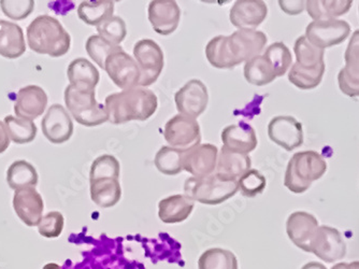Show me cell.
<instances>
[{"label": "cell", "mask_w": 359, "mask_h": 269, "mask_svg": "<svg viewBox=\"0 0 359 269\" xmlns=\"http://www.w3.org/2000/svg\"><path fill=\"white\" fill-rule=\"evenodd\" d=\"M346 66L342 68L346 74L359 77V29L355 30L344 54Z\"/></svg>", "instance_id": "obj_43"}, {"label": "cell", "mask_w": 359, "mask_h": 269, "mask_svg": "<svg viewBox=\"0 0 359 269\" xmlns=\"http://www.w3.org/2000/svg\"><path fill=\"white\" fill-rule=\"evenodd\" d=\"M65 103L79 124L95 127L109 122L106 107L97 102L95 90H80L69 84L65 90Z\"/></svg>", "instance_id": "obj_6"}, {"label": "cell", "mask_w": 359, "mask_h": 269, "mask_svg": "<svg viewBox=\"0 0 359 269\" xmlns=\"http://www.w3.org/2000/svg\"><path fill=\"white\" fill-rule=\"evenodd\" d=\"M294 51H295L296 64L299 65L302 68L314 70L325 65L324 50L313 46L306 39V36H302L296 40Z\"/></svg>", "instance_id": "obj_33"}, {"label": "cell", "mask_w": 359, "mask_h": 269, "mask_svg": "<svg viewBox=\"0 0 359 269\" xmlns=\"http://www.w3.org/2000/svg\"><path fill=\"white\" fill-rule=\"evenodd\" d=\"M4 123L9 133L10 140L16 145L32 143L37 136V126L34 121L20 119L14 115H7Z\"/></svg>", "instance_id": "obj_35"}, {"label": "cell", "mask_w": 359, "mask_h": 269, "mask_svg": "<svg viewBox=\"0 0 359 269\" xmlns=\"http://www.w3.org/2000/svg\"><path fill=\"white\" fill-rule=\"evenodd\" d=\"M351 34V26L344 20L313 21L306 28V38L316 48H332L342 44Z\"/></svg>", "instance_id": "obj_9"}, {"label": "cell", "mask_w": 359, "mask_h": 269, "mask_svg": "<svg viewBox=\"0 0 359 269\" xmlns=\"http://www.w3.org/2000/svg\"><path fill=\"white\" fill-rule=\"evenodd\" d=\"M187 152V151H181L170 145H163L155 155V167L163 175H179L184 171L183 162Z\"/></svg>", "instance_id": "obj_30"}, {"label": "cell", "mask_w": 359, "mask_h": 269, "mask_svg": "<svg viewBox=\"0 0 359 269\" xmlns=\"http://www.w3.org/2000/svg\"><path fill=\"white\" fill-rule=\"evenodd\" d=\"M221 140L226 149L243 155L253 152L258 145L255 129L245 123L226 126L222 131Z\"/></svg>", "instance_id": "obj_21"}, {"label": "cell", "mask_w": 359, "mask_h": 269, "mask_svg": "<svg viewBox=\"0 0 359 269\" xmlns=\"http://www.w3.org/2000/svg\"><path fill=\"white\" fill-rule=\"evenodd\" d=\"M43 269H60V265L54 264V263H50V264H46Z\"/></svg>", "instance_id": "obj_49"}, {"label": "cell", "mask_w": 359, "mask_h": 269, "mask_svg": "<svg viewBox=\"0 0 359 269\" xmlns=\"http://www.w3.org/2000/svg\"><path fill=\"white\" fill-rule=\"evenodd\" d=\"M48 95L38 86H27L21 88L16 96L14 112L16 117L34 121L46 111Z\"/></svg>", "instance_id": "obj_20"}, {"label": "cell", "mask_w": 359, "mask_h": 269, "mask_svg": "<svg viewBox=\"0 0 359 269\" xmlns=\"http://www.w3.org/2000/svg\"><path fill=\"white\" fill-rule=\"evenodd\" d=\"M133 52L141 72L139 86L148 88L158 80L164 70V52L152 39L139 40L135 44Z\"/></svg>", "instance_id": "obj_7"}, {"label": "cell", "mask_w": 359, "mask_h": 269, "mask_svg": "<svg viewBox=\"0 0 359 269\" xmlns=\"http://www.w3.org/2000/svg\"><path fill=\"white\" fill-rule=\"evenodd\" d=\"M42 133L50 143L62 145L72 138L74 126L72 115L62 105H52L41 122Z\"/></svg>", "instance_id": "obj_13"}, {"label": "cell", "mask_w": 359, "mask_h": 269, "mask_svg": "<svg viewBox=\"0 0 359 269\" xmlns=\"http://www.w3.org/2000/svg\"><path fill=\"white\" fill-rule=\"evenodd\" d=\"M109 122L114 125L132 121H147L158 108V98L153 91L147 88H128L107 96L104 102Z\"/></svg>", "instance_id": "obj_2"}, {"label": "cell", "mask_w": 359, "mask_h": 269, "mask_svg": "<svg viewBox=\"0 0 359 269\" xmlns=\"http://www.w3.org/2000/svg\"><path fill=\"white\" fill-rule=\"evenodd\" d=\"M65 218L60 211H51L42 216L38 232L46 238L60 237L64 230Z\"/></svg>", "instance_id": "obj_41"}, {"label": "cell", "mask_w": 359, "mask_h": 269, "mask_svg": "<svg viewBox=\"0 0 359 269\" xmlns=\"http://www.w3.org/2000/svg\"><path fill=\"white\" fill-rule=\"evenodd\" d=\"M327 171V163L316 151H302L292 155L286 168L284 185L290 192L302 194Z\"/></svg>", "instance_id": "obj_4"}, {"label": "cell", "mask_w": 359, "mask_h": 269, "mask_svg": "<svg viewBox=\"0 0 359 269\" xmlns=\"http://www.w3.org/2000/svg\"><path fill=\"white\" fill-rule=\"evenodd\" d=\"M251 167L252 159L249 155L235 152L223 147L219 152L215 173L228 179L238 180Z\"/></svg>", "instance_id": "obj_25"}, {"label": "cell", "mask_w": 359, "mask_h": 269, "mask_svg": "<svg viewBox=\"0 0 359 269\" xmlns=\"http://www.w3.org/2000/svg\"><path fill=\"white\" fill-rule=\"evenodd\" d=\"M267 187V179L257 169H250L238 179V189L244 197L254 198L263 193Z\"/></svg>", "instance_id": "obj_40"}, {"label": "cell", "mask_w": 359, "mask_h": 269, "mask_svg": "<svg viewBox=\"0 0 359 269\" xmlns=\"http://www.w3.org/2000/svg\"><path fill=\"white\" fill-rule=\"evenodd\" d=\"M318 218L306 211L292 212L286 221V232L292 244L304 252H311V244L318 228Z\"/></svg>", "instance_id": "obj_16"}, {"label": "cell", "mask_w": 359, "mask_h": 269, "mask_svg": "<svg viewBox=\"0 0 359 269\" xmlns=\"http://www.w3.org/2000/svg\"><path fill=\"white\" fill-rule=\"evenodd\" d=\"M352 5L351 0H308L306 10L313 21H327L348 13Z\"/></svg>", "instance_id": "obj_27"}, {"label": "cell", "mask_w": 359, "mask_h": 269, "mask_svg": "<svg viewBox=\"0 0 359 269\" xmlns=\"http://www.w3.org/2000/svg\"><path fill=\"white\" fill-rule=\"evenodd\" d=\"M100 37L114 46H120L127 36L126 23L121 16L113 15L96 27Z\"/></svg>", "instance_id": "obj_39"}, {"label": "cell", "mask_w": 359, "mask_h": 269, "mask_svg": "<svg viewBox=\"0 0 359 269\" xmlns=\"http://www.w3.org/2000/svg\"><path fill=\"white\" fill-rule=\"evenodd\" d=\"M268 137L272 143L292 152L304 145V129L296 117L278 115L268 124Z\"/></svg>", "instance_id": "obj_11"}, {"label": "cell", "mask_w": 359, "mask_h": 269, "mask_svg": "<svg viewBox=\"0 0 359 269\" xmlns=\"http://www.w3.org/2000/svg\"><path fill=\"white\" fill-rule=\"evenodd\" d=\"M148 18L156 34L170 36L179 27L181 9L175 0H153L149 4Z\"/></svg>", "instance_id": "obj_15"}, {"label": "cell", "mask_w": 359, "mask_h": 269, "mask_svg": "<svg viewBox=\"0 0 359 269\" xmlns=\"http://www.w3.org/2000/svg\"><path fill=\"white\" fill-rule=\"evenodd\" d=\"M339 88L348 97H359V77L350 76L341 70L338 74Z\"/></svg>", "instance_id": "obj_44"}, {"label": "cell", "mask_w": 359, "mask_h": 269, "mask_svg": "<svg viewBox=\"0 0 359 269\" xmlns=\"http://www.w3.org/2000/svg\"><path fill=\"white\" fill-rule=\"evenodd\" d=\"M268 37L257 29H237L229 36H217L205 46V58L217 70H233L262 55Z\"/></svg>", "instance_id": "obj_1"}, {"label": "cell", "mask_w": 359, "mask_h": 269, "mask_svg": "<svg viewBox=\"0 0 359 269\" xmlns=\"http://www.w3.org/2000/svg\"><path fill=\"white\" fill-rule=\"evenodd\" d=\"M219 149L212 143H201L185 153L184 171L191 177L203 178L213 175L217 171Z\"/></svg>", "instance_id": "obj_18"}, {"label": "cell", "mask_w": 359, "mask_h": 269, "mask_svg": "<svg viewBox=\"0 0 359 269\" xmlns=\"http://www.w3.org/2000/svg\"><path fill=\"white\" fill-rule=\"evenodd\" d=\"M114 15V1H82L78 7V16L88 26H98Z\"/></svg>", "instance_id": "obj_28"}, {"label": "cell", "mask_w": 359, "mask_h": 269, "mask_svg": "<svg viewBox=\"0 0 359 269\" xmlns=\"http://www.w3.org/2000/svg\"><path fill=\"white\" fill-rule=\"evenodd\" d=\"M195 208V202L185 194H175L163 198L158 203V218L165 224L187 221Z\"/></svg>", "instance_id": "obj_22"}, {"label": "cell", "mask_w": 359, "mask_h": 269, "mask_svg": "<svg viewBox=\"0 0 359 269\" xmlns=\"http://www.w3.org/2000/svg\"><path fill=\"white\" fill-rule=\"evenodd\" d=\"M267 15L268 7L263 0H238L229 12V21L237 29H256Z\"/></svg>", "instance_id": "obj_17"}, {"label": "cell", "mask_w": 359, "mask_h": 269, "mask_svg": "<svg viewBox=\"0 0 359 269\" xmlns=\"http://www.w3.org/2000/svg\"><path fill=\"white\" fill-rule=\"evenodd\" d=\"M86 50L88 56L104 70V65L109 56L116 52L122 51L123 48L121 46L110 44L100 35H93L86 41Z\"/></svg>", "instance_id": "obj_37"}, {"label": "cell", "mask_w": 359, "mask_h": 269, "mask_svg": "<svg viewBox=\"0 0 359 269\" xmlns=\"http://www.w3.org/2000/svg\"><path fill=\"white\" fill-rule=\"evenodd\" d=\"M332 269H359V261L352 263H338Z\"/></svg>", "instance_id": "obj_47"}, {"label": "cell", "mask_w": 359, "mask_h": 269, "mask_svg": "<svg viewBox=\"0 0 359 269\" xmlns=\"http://www.w3.org/2000/svg\"><path fill=\"white\" fill-rule=\"evenodd\" d=\"M302 269H327L325 265L318 262H310L302 266Z\"/></svg>", "instance_id": "obj_48"}, {"label": "cell", "mask_w": 359, "mask_h": 269, "mask_svg": "<svg viewBox=\"0 0 359 269\" xmlns=\"http://www.w3.org/2000/svg\"><path fill=\"white\" fill-rule=\"evenodd\" d=\"M121 164L116 157L104 155L97 157L90 166V180L118 179L120 180Z\"/></svg>", "instance_id": "obj_38"}, {"label": "cell", "mask_w": 359, "mask_h": 269, "mask_svg": "<svg viewBox=\"0 0 359 269\" xmlns=\"http://www.w3.org/2000/svg\"><path fill=\"white\" fill-rule=\"evenodd\" d=\"M10 137L5 123L0 121V155H3L10 147Z\"/></svg>", "instance_id": "obj_46"}, {"label": "cell", "mask_w": 359, "mask_h": 269, "mask_svg": "<svg viewBox=\"0 0 359 269\" xmlns=\"http://www.w3.org/2000/svg\"><path fill=\"white\" fill-rule=\"evenodd\" d=\"M68 80L70 86L80 90H96L100 80V74L93 63L86 58H79L68 66Z\"/></svg>", "instance_id": "obj_24"}, {"label": "cell", "mask_w": 359, "mask_h": 269, "mask_svg": "<svg viewBox=\"0 0 359 269\" xmlns=\"http://www.w3.org/2000/svg\"><path fill=\"white\" fill-rule=\"evenodd\" d=\"M263 56L276 78L283 77L292 67V52L283 42H274L270 44L264 51Z\"/></svg>", "instance_id": "obj_34"}, {"label": "cell", "mask_w": 359, "mask_h": 269, "mask_svg": "<svg viewBox=\"0 0 359 269\" xmlns=\"http://www.w3.org/2000/svg\"><path fill=\"white\" fill-rule=\"evenodd\" d=\"M90 199L100 208H112L122 198V187L118 179L90 180Z\"/></svg>", "instance_id": "obj_26"}, {"label": "cell", "mask_w": 359, "mask_h": 269, "mask_svg": "<svg viewBox=\"0 0 359 269\" xmlns=\"http://www.w3.org/2000/svg\"><path fill=\"white\" fill-rule=\"evenodd\" d=\"M164 137L170 147L189 151L201 143V125L196 119L179 113L165 125Z\"/></svg>", "instance_id": "obj_8"}, {"label": "cell", "mask_w": 359, "mask_h": 269, "mask_svg": "<svg viewBox=\"0 0 359 269\" xmlns=\"http://www.w3.org/2000/svg\"><path fill=\"white\" fill-rule=\"evenodd\" d=\"M199 269H239L237 256L227 249H208L198 260Z\"/></svg>", "instance_id": "obj_31"}, {"label": "cell", "mask_w": 359, "mask_h": 269, "mask_svg": "<svg viewBox=\"0 0 359 269\" xmlns=\"http://www.w3.org/2000/svg\"><path fill=\"white\" fill-rule=\"evenodd\" d=\"M13 208L16 216L21 218L25 225L30 228L38 226L43 216V199L35 188H26L14 191Z\"/></svg>", "instance_id": "obj_19"}, {"label": "cell", "mask_w": 359, "mask_h": 269, "mask_svg": "<svg viewBox=\"0 0 359 269\" xmlns=\"http://www.w3.org/2000/svg\"><path fill=\"white\" fill-rule=\"evenodd\" d=\"M25 52L23 29L18 24L0 20V55L8 60H15Z\"/></svg>", "instance_id": "obj_23"}, {"label": "cell", "mask_w": 359, "mask_h": 269, "mask_svg": "<svg viewBox=\"0 0 359 269\" xmlns=\"http://www.w3.org/2000/svg\"><path fill=\"white\" fill-rule=\"evenodd\" d=\"M1 10L4 13L15 21H21L26 19L34 9H35V1L32 0H3L0 1Z\"/></svg>", "instance_id": "obj_42"}, {"label": "cell", "mask_w": 359, "mask_h": 269, "mask_svg": "<svg viewBox=\"0 0 359 269\" xmlns=\"http://www.w3.org/2000/svg\"><path fill=\"white\" fill-rule=\"evenodd\" d=\"M280 8L282 11L285 12L288 15H297V14L302 13L304 10L306 9V1L304 0H283L279 1Z\"/></svg>", "instance_id": "obj_45"}, {"label": "cell", "mask_w": 359, "mask_h": 269, "mask_svg": "<svg viewBox=\"0 0 359 269\" xmlns=\"http://www.w3.org/2000/svg\"><path fill=\"white\" fill-rule=\"evenodd\" d=\"M175 103L180 114L197 119L209 104V92L203 81L193 79L185 83L175 95Z\"/></svg>", "instance_id": "obj_12"}, {"label": "cell", "mask_w": 359, "mask_h": 269, "mask_svg": "<svg viewBox=\"0 0 359 269\" xmlns=\"http://www.w3.org/2000/svg\"><path fill=\"white\" fill-rule=\"evenodd\" d=\"M243 74L245 80L255 86H268L276 79L263 54L244 63Z\"/></svg>", "instance_id": "obj_32"}, {"label": "cell", "mask_w": 359, "mask_h": 269, "mask_svg": "<svg viewBox=\"0 0 359 269\" xmlns=\"http://www.w3.org/2000/svg\"><path fill=\"white\" fill-rule=\"evenodd\" d=\"M238 192V180L228 179L217 173L203 178L191 177L184 183L185 195L207 206L221 205Z\"/></svg>", "instance_id": "obj_5"}, {"label": "cell", "mask_w": 359, "mask_h": 269, "mask_svg": "<svg viewBox=\"0 0 359 269\" xmlns=\"http://www.w3.org/2000/svg\"><path fill=\"white\" fill-rule=\"evenodd\" d=\"M326 263L342 260L346 254V244L337 228L318 226L311 244V252Z\"/></svg>", "instance_id": "obj_14"}, {"label": "cell", "mask_w": 359, "mask_h": 269, "mask_svg": "<svg viewBox=\"0 0 359 269\" xmlns=\"http://www.w3.org/2000/svg\"><path fill=\"white\" fill-rule=\"evenodd\" d=\"M104 70L112 82L122 91L139 86L141 72L138 64L124 50L109 56Z\"/></svg>", "instance_id": "obj_10"}, {"label": "cell", "mask_w": 359, "mask_h": 269, "mask_svg": "<svg viewBox=\"0 0 359 269\" xmlns=\"http://www.w3.org/2000/svg\"><path fill=\"white\" fill-rule=\"evenodd\" d=\"M7 182L14 191L26 188H36L38 184L37 171L32 164L23 159L14 162L8 168Z\"/></svg>", "instance_id": "obj_29"}, {"label": "cell", "mask_w": 359, "mask_h": 269, "mask_svg": "<svg viewBox=\"0 0 359 269\" xmlns=\"http://www.w3.org/2000/svg\"><path fill=\"white\" fill-rule=\"evenodd\" d=\"M27 44L32 51L60 58L69 52L72 37L60 21L51 15H39L27 27Z\"/></svg>", "instance_id": "obj_3"}, {"label": "cell", "mask_w": 359, "mask_h": 269, "mask_svg": "<svg viewBox=\"0 0 359 269\" xmlns=\"http://www.w3.org/2000/svg\"><path fill=\"white\" fill-rule=\"evenodd\" d=\"M326 66L318 67L314 70H308V68H302L298 64H294L290 67V72H288V81L292 83V86L300 90H312V88H318L322 82L323 77H324Z\"/></svg>", "instance_id": "obj_36"}]
</instances>
